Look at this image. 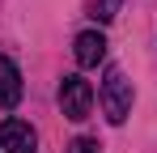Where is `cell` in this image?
I'll use <instances>...</instances> for the list:
<instances>
[{
	"mask_svg": "<svg viewBox=\"0 0 157 153\" xmlns=\"http://www.w3.org/2000/svg\"><path fill=\"white\" fill-rule=\"evenodd\" d=\"M102 111H106V119L119 128L123 119H128V111H132V81L119 68H110L102 81Z\"/></svg>",
	"mask_w": 157,
	"mask_h": 153,
	"instance_id": "obj_1",
	"label": "cell"
},
{
	"mask_svg": "<svg viewBox=\"0 0 157 153\" xmlns=\"http://www.w3.org/2000/svg\"><path fill=\"white\" fill-rule=\"evenodd\" d=\"M59 111L68 115V119H89V111H94V85L85 81V76H64L59 81Z\"/></svg>",
	"mask_w": 157,
	"mask_h": 153,
	"instance_id": "obj_2",
	"label": "cell"
},
{
	"mask_svg": "<svg viewBox=\"0 0 157 153\" xmlns=\"http://www.w3.org/2000/svg\"><path fill=\"white\" fill-rule=\"evenodd\" d=\"M0 145H4V153H38V136L21 119H4L0 124Z\"/></svg>",
	"mask_w": 157,
	"mask_h": 153,
	"instance_id": "obj_3",
	"label": "cell"
},
{
	"mask_svg": "<svg viewBox=\"0 0 157 153\" xmlns=\"http://www.w3.org/2000/svg\"><path fill=\"white\" fill-rule=\"evenodd\" d=\"M72 55H77L81 68H98L106 60V38L98 30H85V34H77V43H72Z\"/></svg>",
	"mask_w": 157,
	"mask_h": 153,
	"instance_id": "obj_4",
	"label": "cell"
},
{
	"mask_svg": "<svg viewBox=\"0 0 157 153\" xmlns=\"http://www.w3.org/2000/svg\"><path fill=\"white\" fill-rule=\"evenodd\" d=\"M21 102V73L9 55H0V111H13Z\"/></svg>",
	"mask_w": 157,
	"mask_h": 153,
	"instance_id": "obj_5",
	"label": "cell"
},
{
	"mask_svg": "<svg viewBox=\"0 0 157 153\" xmlns=\"http://www.w3.org/2000/svg\"><path fill=\"white\" fill-rule=\"evenodd\" d=\"M115 9H119V0H98V4H94V17H98V22H110Z\"/></svg>",
	"mask_w": 157,
	"mask_h": 153,
	"instance_id": "obj_6",
	"label": "cell"
},
{
	"mask_svg": "<svg viewBox=\"0 0 157 153\" xmlns=\"http://www.w3.org/2000/svg\"><path fill=\"white\" fill-rule=\"evenodd\" d=\"M68 153H98V140H89V136H77V140L68 145Z\"/></svg>",
	"mask_w": 157,
	"mask_h": 153,
	"instance_id": "obj_7",
	"label": "cell"
}]
</instances>
